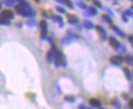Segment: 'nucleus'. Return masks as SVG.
Instances as JSON below:
<instances>
[{
	"instance_id": "12",
	"label": "nucleus",
	"mask_w": 133,
	"mask_h": 109,
	"mask_svg": "<svg viewBox=\"0 0 133 109\" xmlns=\"http://www.w3.org/2000/svg\"><path fill=\"white\" fill-rule=\"evenodd\" d=\"M83 26H84L85 29H88V30H90V29L94 28V23L91 21H89V20H84L83 21Z\"/></svg>"
},
{
	"instance_id": "13",
	"label": "nucleus",
	"mask_w": 133,
	"mask_h": 109,
	"mask_svg": "<svg viewBox=\"0 0 133 109\" xmlns=\"http://www.w3.org/2000/svg\"><path fill=\"white\" fill-rule=\"evenodd\" d=\"M112 29H113V30L116 32V34H118L119 36H121V37H124V36H125V34H124V33H123V32H122L118 27H116V26H112Z\"/></svg>"
},
{
	"instance_id": "25",
	"label": "nucleus",
	"mask_w": 133,
	"mask_h": 109,
	"mask_svg": "<svg viewBox=\"0 0 133 109\" xmlns=\"http://www.w3.org/2000/svg\"><path fill=\"white\" fill-rule=\"evenodd\" d=\"M94 4H95L96 6H98V7H103L102 3H101L100 1H98V0H94Z\"/></svg>"
},
{
	"instance_id": "15",
	"label": "nucleus",
	"mask_w": 133,
	"mask_h": 109,
	"mask_svg": "<svg viewBox=\"0 0 133 109\" xmlns=\"http://www.w3.org/2000/svg\"><path fill=\"white\" fill-rule=\"evenodd\" d=\"M88 13H89V15H97L98 14V9L96 7H94V6H91V7L88 8Z\"/></svg>"
},
{
	"instance_id": "11",
	"label": "nucleus",
	"mask_w": 133,
	"mask_h": 109,
	"mask_svg": "<svg viewBox=\"0 0 133 109\" xmlns=\"http://www.w3.org/2000/svg\"><path fill=\"white\" fill-rule=\"evenodd\" d=\"M109 43H110L113 47H115V48H116V47L118 46V44H119V43H118V41H117L114 37H110V38H109Z\"/></svg>"
},
{
	"instance_id": "29",
	"label": "nucleus",
	"mask_w": 133,
	"mask_h": 109,
	"mask_svg": "<svg viewBox=\"0 0 133 109\" xmlns=\"http://www.w3.org/2000/svg\"><path fill=\"white\" fill-rule=\"evenodd\" d=\"M128 41L130 42V43H132V36H128Z\"/></svg>"
},
{
	"instance_id": "18",
	"label": "nucleus",
	"mask_w": 133,
	"mask_h": 109,
	"mask_svg": "<svg viewBox=\"0 0 133 109\" xmlns=\"http://www.w3.org/2000/svg\"><path fill=\"white\" fill-rule=\"evenodd\" d=\"M0 25H4V26H9V25H10V22H9V20H7V19H4V18L0 17Z\"/></svg>"
},
{
	"instance_id": "33",
	"label": "nucleus",
	"mask_w": 133,
	"mask_h": 109,
	"mask_svg": "<svg viewBox=\"0 0 133 109\" xmlns=\"http://www.w3.org/2000/svg\"><path fill=\"white\" fill-rule=\"evenodd\" d=\"M0 8H1V4H0Z\"/></svg>"
},
{
	"instance_id": "32",
	"label": "nucleus",
	"mask_w": 133,
	"mask_h": 109,
	"mask_svg": "<svg viewBox=\"0 0 133 109\" xmlns=\"http://www.w3.org/2000/svg\"><path fill=\"white\" fill-rule=\"evenodd\" d=\"M35 1H37V2H40V0H35Z\"/></svg>"
},
{
	"instance_id": "22",
	"label": "nucleus",
	"mask_w": 133,
	"mask_h": 109,
	"mask_svg": "<svg viewBox=\"0 0 133 109\" xmlns=\"http://www.w3.org/2000/svg\"><path fill=\"white\" fill-rule=\"evenodd\" d=\"M52 18H53L55 21H58V22H61V21H62V17L59 16V15H54V16H52Z\"/></svg>"
},
{
	"instance_id": "3",
	"label": "nucleus",
	"mask_w": 133,
	"mask_h": 109,
	"mask_svg": "<svg viewBox=\"0 0 133 109\" xmlns=\"http://www.w3.org/2000/svg\"><path fill=\"white\" fill-rule=\"evenodd\" d=\"M40 27H41V38L44 40L46 38V36H47V28H48L47 21L46 20H42L40 22Z\"/></svg>"
},
{
	"instance_id": "21",
	"label": "nucleus",
	"mask_w": 133,
	"mask_h": 109,
	"mask_svg": "<svg viewBox=\"0 0 133 109\" xmlns=\"http://www.w3.org/2000/svg\"><path fill=\"white\" fill-rule=\"evenodd\" d=\"M64 1V4H66V5H68V7L69 8H74V6H73V4H72V2H71V0H63Z\"/></svg>"
},
{
	"instance_id": "24",
	"label": "nucleus",
	"mask_w": 133,
	"mask_h": 109,
	"mask_svg": "<svg viewBox=\"0 0 133 109\" xmlns=\"http://www.w3.org/2000/svg\"><path fill=\"white\" fill-rule=\"evenodd\" d=\"M129 15V16H131L132 15V8H130V9H128V10H126V11H124V15Z\"/></svg>"
},
{
	"instance_id": "7",
	"label": "nucleus",
	"mask_w": 133,
	"mask_h": 109,
	"mask_svg": "<svg viewBox=\"0 0 133 109\" xmlns=\"http://www.w3.org/2000/svg\"><path fill=\"white\" fill-rule=\"evenodd\" d=\"M96 29H97V31L103 36V38H107V33H106V31H105V29H104L103 27H101V26H96Z\"/></svg>"
},
{
	"instance_id": "14",
	"label": "nucleus",
	"mask_w": 133,
	"mask_h": 109,
	"mask_svg": "<svg viewBox=\"0 0 133 109\" xmlns=\"http://www.w3.org/2000/svg\"><path fill=\"white\" fill-rule=\"evenodd\" d=\"M47 60H48V62L49 63H52L53 62V52H52V50H49L48 52H47Z\"/></svg>"
},
{
	"instance_id": "6",
	"label": "nucleus",
	"mask_w": 133,
	"mask_h": 109,
	"mask_svg": "<svg viewBox=\"0 0 133 109\" xmlns=\"http://www.w3.org/2000/svg\"><path fill=\"white\" fill-rule=\"evenodd\" d=\"M89 104H90V106H92V107H100L101 101L98 100V99L91 98V99H89Z\"/></svg>"
},
{
	"instance_id": "28",
	"label": "nucleus",
	"mask_w": 133,
	"mask_h": 109,
	"mask_svg": "<svg viewBox=\"0 0 133 109\" xmlns=\"http://www.w3.org/2000/svg\"><path fill=\"white\" fill-rule=\"evenodd\" d=\"M123 98H124V99H129V95L124 93V94H123Z\"/></svg>"
},
{
	"instance_id": "1",
	"label": "nucleus",
	"mask_w": 133,
	"mask_h": 109,
	"mask_svg": "<svg viewBox=\"0 0 133 109\" xmlns=\"http://www.w3.org/2000/svg\"><path fill=\"white\" fill-rule=\"evenodd\" d=\"M110 61H111L112 64L119 66V65H121V64L123 63L124 58H123L121 55H114V56H112V57L110 58Z\"/></svg>"
},
{
	"instance_id": "30",
	"label": "nucleus",
	"mask_w": 133,
	"mask_h": 109,
	"mask_svg": "<svg viewBox=\"0 0 133 109\" xmlns=\"http://www.w3.org/2000/svg\"><path fill=\"white\" fill-rule=\"evenodd\" d=\"M123 19H124V20H126V21L128 20V18H127V17H126V16L124 15V14H123Z\"/></svg>"
},
{
	"instance_id": "31",
	"label": "nucleus",
	"mask_w": 133,
	"mask_h": 109,
	"mask_svg": "<svg viewBox=\"0 0 133 109\" xmlns=\"http://www.w3.org/2000/svg\"><path fill=\"white\" fill-rule=\"evenodd\" d=\"M43 15H44V16H46V17H48V15H47V12H45V11L43 12Z\"/></svg>"
},
{
	"instance_id": "26",
	"label": "nucleus",
	"mask_w": 133,
	"mask_h": 109,
	"mask_svg": "<svg viewBox=\"0 0 133 109\" xmlns=\"http://www.w3.org/2000/svg\"><path fill=\"white\" fill-rule=\"evenodd\" d=\"M78 109H92V108H87L85 105L81 104V105H79V106H78Z\"/></svg>"
},
{
	"instance_id": "34",
	"label": "nucleus",
	"mask_w": 133,
	"mask_h": 109,
	"mask_svg": "<svg viewBox=\"0 0 133 109\" xmlns=\"http://www.w3.org/2000/svg\"><path fill=\"white\" fill-rule=\"evenodd\" d=\"M100 109H104V108H100Z\"/></svg>"
},
{
	"instance_id": "9",
	"label": "nucleus",
	"mask_w": 133,
	"mask_h": 109,
	"mask_svg": "<svg viewBox=\"0 0 133 109\" xmlns=\"http://www.w3.org/2000/svg\"><path fill=\"white\" fill-rule=\"evenodd\" d=\"M111 104H112V106L117 107V108H119V107L121 106V103H120V101L118 100V98H114V99H112V100H111Z\"/></svg>"
},
{
	"instance_id": "16",
	"label": "nucleus",
	"mask_w": 133,
	"mask_h": 109,
	"mask_svg": "<svg viewBox=\"0 0 133 109\" xmlns=\"http://www.w3.org/2000/svg\"><path fill=\"white\" fill-rule=\"evenodd\" d=\"M116 49L119 51V52H122V53H125L126 52V47L121 45V44H118V46L116 47Z\"/></svg>"
},
{
	"instance_id": "5",
	"label": "nucleus",
	"mask_w": 133,
	"mask_h": 109,
	"mask_svg": "<svg viewBox=\"0 0 133 109\" xmlns=\"http://www.w3.org/2000/svg\"><path fill=\"white\" fill-rule=\"evenodd\" d=\"M67 20H68V22H69V23L74 25V23L78 22V17H77L75 14L69 13V14H67Z\"/></svg>"
},
{
	"instance_id": "4",
	"label": "nucleus",
	"mask_w": 133,
	"mask_h": 109,
	"mask_svg": "<svg viewBox=\"0 0 133 109\" xmlns=\"http://www.w3.org/2000/svg\"><path fill=\"white\" fill-rule=\"evenodd\" d=\"M15 11L19 14V15H22V16H26V9L22 6V5H16L15 6Z\"/></svg>"
},
{
	"instance_id": "8",
	"label": "nucleus",
	"mask_w": 133,
	"mask_h": 109,
	"mask_svg": "<svg viewBox=\"0 0 133 109\" xmlns=\"http://www.w3.org/2000/svg\"><path fill=\"white\" fill-rule=\"evenodd\" d=\"M123 71H124V74H125L126 78L128 79V81H131V80H132V74H131L130 69H129V68H127V67H124V68H123Z\"/></svg>"
},
{
	"instance_id": "17",
	"label": "nucleus",
	"mask_w": 133,
	"mask_h": 109,
	"mask_svg": "<svg viewBox=\"0 0 133 109\" xmlns=\"http://www.w3.org/2000/svg\"><path fill=\"white\" fill-rule=\"evenodd\" d=\"M102 17H103V19H105V20H106L108 23H111V25L113 23V20H112V18H111V17H110L108 14H104Z\"/></svg>"
},
{
	"instance_id": "10",
	"label": "nucleus",
	"mask_w": 133,
	"mask_h": 109,
	"mask_svg": "<svg viewBox=\"0 0 133 109\" xmlns=\"http://www.w3.org/2000/svg\"><path fill=\"white\" fill-rule=\"evenodd\" d=\"M124 60L126 61V63H127L128 65H132V63H133V59H132V55H131V54H127V55L125 56V58H124Z\"/></svg>"
},
{
	"instance_id": "2",
	"label": "nucleus",
	"mask_w": 133,
	"mask_h": 109,
	"mask_svg": "<svg viewBox=\"0 0 133 109\" xmlns=\"http://www.w3.org/2000/svg\"><path fill=\"white\" fill-rule=\"evenodd\" d=\"M13 16H14L13 12L11 10H9V9H4V10H2L0 12V17H2L4 19H7V20L13 18Z\"/></svg>"
},
{
	"instance_id": "20",
	"label": "nucleus",
	"mask_w": 133,
	"mask_h": 109,
	"mask_svg": "<svg viewBox=\"0 0 133 109\" xmlns=\"http://www.w3.org/2000/svg\"><path fill=\"white\" fill-rule=\"evenodd\" d=\"M64 99H65V101H67V102H74L75 101V98L73 96H65Z\"/></svg>"
},
{
	"instance_id": "19",
	"label": "nucleus",
	"mask_w": 133,
	"mask_h": 109,
	"mask_svg": "<svg viewBox=\"0 0 133 109\" xmlns=\"http://www.w3.org/2000/svg\"><path fill=\"white\" fill-rule=\"evenodd\" d=\"M15 1H16V0H4V3H5L6 5H8V6H12V5H14Z\"/></svg>"
},
{
	"instance_id": "27",
	"label": "nucleus",
	"mask_w": 133,
	"mask_h": 109,
	"mask_svg": "<svg viewBox=\"0 0 133 109\" xmlns=\"http://www.w3.org/2000/svg\"><path fill=\"white\" fill-rule=\"evenodd\" d=\"M128 104H129V107H130V108H133V101L132 100H129V103H128Z\"/></svg>"
},
{
	"instance_id": "23",
	"label": "nucleus",
	"mask_w": 133,
	"mask_h": 109,
	"mask_svg": "<svg viewBox=\"0 0 133 109\" xmlns=\"http://www.w3.org/2000/svg\"><path fill=\"white\" fill-rule=\"evenodd\" d=\"M56 9H57V11L60 12V13H65V12H66L65 9H64L63 7H61V6H56Z\"/></svg>"
}]
</instances>
